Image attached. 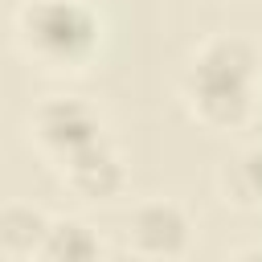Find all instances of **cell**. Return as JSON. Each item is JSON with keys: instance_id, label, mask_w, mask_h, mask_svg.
Listing matches in <instances>:
<instances>
[{"instance_id": "1", "label": "cell", "mask_w": 262, "mask_h": 262, "mask_svg": "<svg viewBox=\"0 0 262 262\" xmlns=\"http://www.w3.org/2000/svg\"><path fill=\"white\" fill-rule=\"evenodd\" d=\"M258 74L262 57L254 41L237 33L209 37L184 70V102L192 119L213 131L242 127L258 106Z\"/></svg>"}, {"instance_id": "2", "label": "cell", "mask_w": 262, "mask_h": 262, "mask_svg": "<svg viewBox=\"0 0 262 262\" xmlns=\"http://www.w3.org/2000/svg\"><path fill=\"white\" fill-rule=\"evenodd\" d=\"M16 41L49 70H78L98 53L102 20L86 0H25L16 12Z\"/></svg>"}, {"instance_id": "5", "label": "cell", "mask_w": 262, "mask_h": 262, "mask_svg": "<svg viewBox=\"0 0 262 262\" xmlns=\"http://www.w3.org/2000/svg\"><path fill=\"white\" fill-rule=\"evenodd\" d=\"M57 168H61L66 188H70L78 201H111V196H119L123 184H127V168H123L119 151H115L106 139H98V143H90L86 151L61 160Z\"/></svg>"}, {"instance_id": "4", "label": "cell", "mask_w": 262, "mask_h": 262, "mask_svg": "<svg viewBox=\"0 0 262 262\" xmlns=\"http://www.w3.org/2000/svg\"><path fill=\"white\" fill-rule=\"evenodd\" d=\"M188 213L176 201H147L127 217V250L139 258H180L188 250Z\"/></svg>"}, {"instance_id": "6", "label": "cell", "mask_w": 262, "mask_h": 262, "mask_svg": "<svg viewBox=\"0 0 262 262\" xmlns=\"http://www.w3.org/2000/svg\"><path fill=\"white\" fill-rule=\"evenodd\" d=\"M45 233H49V217L41 209H29V205H4L0 213V254L20 262V258H41V246H45Z\"/></svg>"}, {"instance_id": "7", "label": "cell", "mask_w": 262, "mask_h": 262, "mask_svg": "<svg viewBox=\"0 0 262 262\" xmlns=\"http://www.w3.org/2000/svg\"><path fill=\"white\" fill-rule=\"evenodd\" d=\"M98 254H102V242L86 221H78V217L49 221V233H45V246H41V262H90Z\"/></svg>"}, {"instance_id": "3", "label": "cell", "mask_w": 262, "mask_h": 262, "mask_svg": "<svg viewBox=\"0 0 262 262\" xmlns=\"http://www.w3.org/2000/svg\"><path fill=\"white\" fill-rule=\"evenodd\" d=\"M33 139L41 143L45 156H53L57 164L86 151L90 143L106 139L102 135V119L90 102L82 98H45L33 111Z\"/></svg>"}, {"instance_id": "8", "label": "cell", "mask_w": 262, "mask_h": 262, "mask_svg": "<svg viewBox=\"0 0 262 262\" xmlns=\"http://www.w3.org/2000/svg\"><path fill=\"white\" fill-rule=\"evenodd\" d=\"M225 201L246 205V209H262V147L242 151L229 168H225Z\"/></svg>"}]
</instances>
